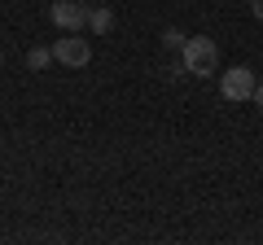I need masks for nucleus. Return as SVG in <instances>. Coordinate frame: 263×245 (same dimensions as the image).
I'll list each match as a JSON object with an SVG mask.
<instances>
[{
  "label": "nucleus",
  "mask_w": 263,
  "mask_h": 245,
  "mask_svg": "<svg viewBox=\"0 0 263 245\" xmlns=\"http://www.w3.org/2000/svg\"><path fill=\"white\" fill-rule=\"evenodd\" d=\"M180 57H184L189 75H215L219 70V48H215L211 35H189L184 48H180Z\"/></svg>",
  "instance_id": "1"
},
{
  "label": "nucleus",
  "mask_w": 263,
  "mask_h": 245,
  "mask_svg": "<svg viewBox=\"0 0 263 245\" xmlns=\"http://www.w3.org/2000/svg\"><path fill=\"white\" fill-rule=\"evenodd\" d=\"M53 57L62 66H70V70H84L88 62H92V44H88L79 31H62V39L53 44Z\"/></svg>",
  "instance_id": "2"
},
{
  "label": "nucleus",
  "mask_w": 263,
  "mask_h": 245,
  "mask_svg": "<svg viewBox=\"0 0 263 245\" xmlns=\"http://www.w3.org/2000/svg\"><path fill=\"white\" fill-rule=\"evenodd\" d=\"M254 84H259V79H254L250 66H233V70L219 75V96H224V101H250Z\"/></svg>",
  "instance_id": "3"
},
{
  "label": "nucleus",
  "mask_w": 263,
  "mask_h": 245,
  "mask_svg": "<svg viewBox=\"0 0 263 245\" xmlns=\"http://www.w3.org/2000/svg\"><path fill=\"white\" fill-rule=\"evenodd\" d=\"M48 18H53L57 31H84L88 27V5H79V0H53Z\"/></svg>",
  "instance_id": "4"
},
{
  "label": "nucleus",
  "mask_w": 263,
  "mask_h": 245,
  "mask_svg": "<svg viewBox=\"0 0 263 245\" xmlns=\"http://www.w3.org/2000/svg\"><path fill=\"white\" fill-rule=\"evenodd\" d=\"M110 27H114V13L110 9H88V31H92V35H105Z\"/></svg>",
  "instance_id": "5"
},
{
  "label": "nucleus",
  "mask_w": 263,
  "mask_h": 245,
  "mask_svg": "<svg viewBox=\"0 0 263 245\" xmlns=\"http://www.w3.org/2000/svg\"><path fill=\"white\" fill-rule=\"evenodd\" d=\"M48 62H57L53 48H31V53H27V66L31 70H48Z\"/></svg>",
  "instance_id": "6"
},
{
  "label": "nucleus",
  "mask_w": 263,
  "mask_h": 245,
  "mask_svg": "<svg viewBox=\"0 0 263 245\" xmlns=\"http://www.w3.org/2000/svg\"><path fill=\"white\" fill-rule=\"evenodd\" d=\"M162 44L167 48H184V35H180V31H162Z\"/></svg>",
  "instance_id": "7"
},
{
  "label": "nucleus",
  "mask_w": 263,
  "mask_h": 245,
  "mask_svg": "<svg viewBox=\"0 0 263 245\" xmlns=\"http://www.w3.org/2000/svg\"><path fill=\"white\" fill-rule=\"evenodd\" d=\"M250 101H254V110L263 114V79H259V84H254V96H250Z\"/></svg>",
  "instance_id": "8"
},
{
  "label": "nucleus",
  "mask_w": 263,
  "mask_h": 245,
  "mask_svg": "<svg viewBox=\"0 0 263 245\" xmlns=\"http://www.w3.org/2000/svg\"><path fill=\"white\" fill-rule=\"evenodd\" d=\"M250 13H254L259 22H263V0H250Z\"/></svg>",
  "instance_id": "9"
},
{
  "label": "nucleus",
  "mask_w": 263,
  "mask_h": 245,
  "mask_svg": "<svg viewBox=\"0 0 263 245\" xmlns=\"http://www.w3.org/2000/svg\"><path fill=\"white\" fill-rule=\"evenodd\" d=\"M0 66H5V53H0Z\"/></svg>",
  "instance_id": "10"
}]
</instances>
